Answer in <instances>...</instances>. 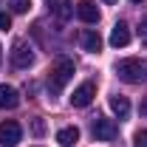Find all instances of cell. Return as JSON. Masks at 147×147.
<instances>
[{
  "label": "cell",
  "instance_id": "5b68a950",
  "mask_svg": "<svg viewBox=\"0 0 147 147\" xmlns=\"http://www.w3.org/2000/svg\"><path fill=\"white\" fill-rule=\"evenodd\" d=\"M20 136H23V130L17 122H11V119L0 122V147H17Z\"/></svg>",
  "mask_w": 147,
  "mask_h": 147
},
{
  "label": "cell",
  "instance_id": "5bb4252c",
  "mask_svg": "<svg viewBox=\"0 0 147 147\" xmlns=\"http://www.w3.org/2000/svg\"><path fill=\"white\" fill-rule=\"evenodd\" d=\"M9 6H11L14 14H26V11L31 9V0H9Z\"/></svg>",
  "mask_w": 147,
  "mask_h": 147
},
{
  "label": "cell",
  "instance_id": "d6986e66",
  "mask_svg": "<svg viewBox=\"0 0 147 147\" xmlns=\"http://www.w3.org/2000/svg\"><path fill=\"white\" fill-rule=\"evenodd\" d=\"M142 116H147V99L142 102Z\"/></svg>",
  "mask_w": 147,
  "mask_h": 147
},
{
  "label": "cell",
  "instance_id": "52a82bcc",
  "mask_svg": "<svg viewBox=\"0 0 147 147\" xmlns=\"http://www.w3.org/2000/svg\"><path fill=\"white\" fill-rule=\"evenodd\" d=\"M76 17L82 23H99V9L93 0H79L76 3Z\"/></svg>",
  "mask_w": 147,
  "mask_h": 147
},
{
  "label": "cell",
  "instance_id": "4fadbf2b",
  "mask_svg": "<svg viewBox=\"0 0 147 147\" xmlns=\"http://www.w3.org/2000/svg\"><path fill=\"white\" fill-rule=\"evenodd\" d=\"M57 142H59L62 147H74L76 142H79V127H74V125L62 127L59 133H57Z\"/></svg>",
  "mask_w": 147,
  "mask_h": 147
},
{
  "label": "cell",
  "instance_id": "ba28073f",
  "mask_svg": "<svg viewBox=\"0 0 147 147\" xmlns=\"http://www.w3.org/2000/svg\"><path fill=\"white\" fill-rule=\"evenodd\" d=\"M79 45H82L88 54H96V51H102V37H99V31H93V28H85V31L79 34Z\"/></svg>",
  "mask_w": 147,
  "mask_h": 147
},
{
  "label": "cell",
  "instance_id": "7a4b0ae2",
  "mask_svg": "<svg viewBox=\"0 0 147 147\" xmlns=\"http://www.w3.org/2000/svg\"><path fill=\"white\" fill-rule=\"evenodd\" d=\"M71 76H74V62L68 57H59L54 65H51V74H48V91L57 96V93L71 82Z\"/></svg>",
  "mask_w": 147,
  "mask_h": 147
},
{
  "label": "cell",
  "instance_id": "7c38bea8",
  "mask_svg": "<svg viewBox=\"0 0 147 147\" xmlns=\"http://www.w3.org/2000/svg\"><path fill=\"white\" fill-rule=\"evenodd\" d=\"M110 110H113L119 119H127V116H130V102H127V96H122V93L110 96Z\"/></svg>",
  "mask_w": 147,
  "mask_h": 147
},
{
  "label": "cell",
  "instance_id": "8fae6325",
  "mask_svg": "<svg viewBox=\"0 0 147 147\" xmlns=\"http://www.w3.org/2000/svg\"><path fill=\"white\" fill-rule=\"evenodd\" d=\"M20 105V93L11 88V85H0V108L6 110H14Z\"/></svg>",
  "mask_w": 147,
  "mask_h": 147
},
{
  "label": "cell",
  "instance_id": "ac0fdd59",
  "mask_svg": "<svg viewBox=\"0 0 147 147\" xmlns=\"http://www.w3.org/2000/svg\"><path fill=\"white\" fill-rule=\"evenodd\" d=\"M6 28H11V17L6 11H0V31H6Z\"/></svg>",
  "mask_w": 147,
  "mask_h": 147
},
{
  "label": "cell",
  "instance_id": "7402d4cb",
  "mask_svg": "<svg viewBox=\"0 0 147 147\" xmlns=\"http://www.w3.org/2000/svg\"><path fill=\"white\" fill-rule=\"evenodd\" d=\"M133 3H142V0H133Z\"/></svg>",
  "mask_w": 147,
  "mask_h": 147
},
{
  "label": "cell",
  "instance_id": "2e32d148",
  "mask_svg": "<svg viewBox=\"0 0 147 147\" xmlns=\"http://www.w3.org/2000/svg\"><path fill=\"white\" fill-rule=\"evenodd\" d=\"M31 133H34V136H42V133H45V125H42V119H31Z\"/></svg>",
  "mask_w": 147,
  "mask_h": 147
},
{
  "label": "cell",
  "instance_id": "9c48e42d",
  "mask_svg": "<svg viewBox=\"0 0 147 147\" xmlns=\"http://www.w3.org/2000/svg\"><path fill=\"white\" fill-rule=\"evenodd\" d=\"M127 42H130V26L119 20V23L113 26V31H110V45H113V48H125Z\"/></svg>",
  "mask_w": 147,
  "mask_h": 147
},
{
  "label": "cell",
  "instance_id": "277c9868",
  "mask_svg": "<svg viewBox=\"0 0 147 147\" xmlns=\"http://www.w3.org/2000/svg\"><path fill=\"white\" fill-rule=\"evenodd\" d=\"M91 130H93V139H96V142H113V139L119 136V125H116L113 119H105V116H96Z\"/></svg>",
  "mask_w": 147,
  "mask_h": 147
},
{
  "label": "cell",
  "instance_id": "30bf717a",
  "mask_svg": "<svg viewBox=\"0 0 147 147\" xmlns=\"http://www.w3.org/2000/svg\"><path fill=\"white\" fill-rule=\"evenodd\" d=\"M48 6H51V14L57 20H71L74 17V3L71 0H48Z\"/></svg>",
  "mask_w": 147,
  "mask_h": 147
},
{
  "label": "cell",
  "instance_id": "8992f818",
  "mask_svg": "<svg viewBox=\"0 0 147 147\" xmlns=\"http://www.w3.org/2000/svg\"><path fill=\"white\" fill-rule=\"evenodd\" d=\"M93 96H96V85H93V82H82V85L74 91L71 105L74 108H88V105L93 102Z\"/></svg>",
  "mask_w": 147,
  "mask_h": 147
},
{
  "label": "cell",
  "instance_id": "44dd1931",
  "mask_svg": "<svg viewBox=\"0 0 147 147\" xmlns=\"http://www.w3.org/2000/svg\"><path fill=\"white\" fill-rule=\"evenodd\" d=\"M105 3H116V0H105Z\"/></svg>",
  "mask_w": 147,
  "mask_h": 147
},
{
  "label": "cell",
  "instance_id": "6da1fadb",
  "mask_svg": "<svg viewBox=\"0 0 147 147\" xmlns=\"http://www.w3.org/2000/svg\"><path fill=\"white\" fill-rule=\"evenodd\" d=\"M116 74H119V79H125V82H130V85L144 82L147 79V59H142V57L119 59V62H116Z\"/></svg>",
  "mask_w": 147,
  "mask_h": 147
},
{
  "label": "cell",
  "instance_id": "3957f363",
  "mask_svg": "<svg viewBox=\"0 0 147 147\" xmlns=\"http://www.w3.org/2000/svg\"><path fill=\"white\" fill-rule=\"evenodd\" d=\"M11 65L17 71H26V68L34 65V51H31V45L26 40H14V45H11Z\"/></svg>",
  "mask_w": 147,
  "mask_h": 147
},
{
  "label": "cell",
  "instance_id": "e0dca14e",
  "mask_svg": "<svg viewBox=\"0 0 147 147\" xmlns=\"http://www.w3.org/2000/svg\"><path fill=\"white\" fill-rule=\"evenodd\" d=\"M139 40H142V45H147V17L142 20V26H139Z\"/></svg>",
  "mask_w": 147,
  "mask_h": 147
},
{
  "label": "cell",
  "instance_id": "ffe728a7",
  "mask_svg": "<svg viewBox=\"0 0 147 147\" xmlns=\"http://www.w3.org/2000/svg\"><path fill=\"white\" fill-rule=\"evenodd\" d=\"M0 62H3V48H0Z\"/></svg>",
  "mask_w": 147,
  "mask_h": 147
},
{
  "label": "cell",
  "instance_id": "9a60e30c",
  "mask_svg": "<svg viewBox=\"0 0 147 147\" xmlns=\"http://www.w3.org/2000/svg\"><path fill=\"white\" fill-rule=\"evenodd\" d=\"M133 147H147V130H139L133 136Z\"/></svg>",
  "mask_w": 147,
  "mask_h": 147
}]
</instances>
